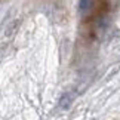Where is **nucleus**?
<instances>
[{"instance_id": "nucleus-1", "label": "nucleus", "mask_w": 120, "mask_h": 120, "mask_svg": "<svg viewBox=\"0 0 120 120\" xmlns=\"http://www.w3.org/2000/svg\"><path fill=\"white\" fill-rule=\"evenodd\" d=\"M74 94L73 92H67V94H64L61 96V99H59V108H62V110H67L68 107L71 105L73 102V99H74Z\"/></svg>"}, {"instance_id": "nucleus-2", "label": "nucleus", "mask_w": 120, "mask_h": 120, "mask_svg": "<svg viewBox=\"0 0 120 120\" xmlns=\"http://www.w3.org/2000/svg\"><path fill=\"white\" fill-rule=\"evenodd\" d=\"M92 8V0H80L79 2V12L82 15H85L87 11H90Z\"/></svg>"}]
</instances>
